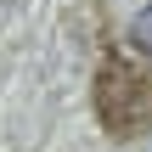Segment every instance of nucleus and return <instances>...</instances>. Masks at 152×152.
<instances>
[{
  "mask_svg": "<svg viewBox=\"0 0 152 152\" xmlns=\"http://www.w3.org/2000/svg\"><path fill=\"white\" fill-rule=\"evenodd\" d=\"M90 107H96V124L107 135H118V141L147 135L152 130V73H141L130 56H102L96 85H90Z\"/></svg>",
  "mask_w": 152,
  "mask_h": 152,
  "instance_id": "1",
  "label": "nucleus"
},
{
  "mask_svg": "<svg viewBox=\"0 0 152 152\" xmlns=\"http://www.w3.org/2000/svg\"><path fill=\"white\" fill-rule=\"evenodd\" d=\"M130 45H135L141 56H152V6L135 11V23H130Z\"/></svg>",
  "mask_w": 152,
  "mask_h": 152,
  "instance_id": "2",
  "label": "nucleus"
}]
</instances>
